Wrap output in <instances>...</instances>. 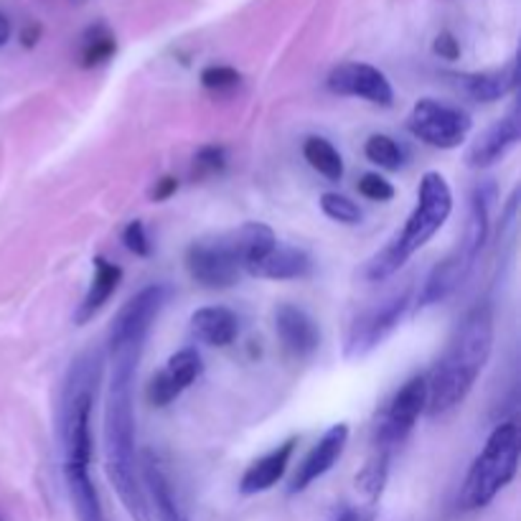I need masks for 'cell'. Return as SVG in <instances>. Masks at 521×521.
I'll use <instances>...</instances> for the list:
<instances>
[{"label":"cell","instance_id":"1","mask_svg":"<svg viewBox=\"0 0 521 521\" xmlns=\"http://www.w3.org/2000/svg\"><path fill=\"white\" fill-rule=\"evenodd\" d=\"M171 300L165 282H153L120 308L107 333L110 351V382L105 399V468L132 521H155L146 489L140 481V466L135 458V412L132 384L138 364L146 351L147 333Z\"/></svg>","mask_w":521,"mask_h":521},{"label":"cell","instance_id":"2","mask_svg":"<svg viewBox=\"0 0 521 521\" xmlns=\"http://www.w3.org/2000/svg\"><path fill=\"white\" fill-rule=\"evenodd\" d=\"M496 339L493 306L478 303L458 324L445 354L427 376V415L440 417L463 405L489 364Z\"/></svg>","mask_w":521,"mask_h":521},{"label":"cell","instance_id":"3","mask_svg":"<svg viewBox=\"0 0 521 521\" xmlns=\"http://www.w3.org/2000/svg\"><path fill=\"white\" fill-rule=\"evenodd\" d=\"M450 212H453V191L448 181L438 171H427L420 181L417 204L409 214L408 224L390 245L372 257V262L366 265V277L387 280L394 275L417 249H423L440 229L445 227Z\"/></svg>","mask_w":521,"mask_h":521},{"label":"cell","instance_id":"4","mask_svg":"<svg viewBox=\"0 0 521 521\" xmlns=\"http://www.w3.org/2000/svg\"><path fill=\"white\" fill-rule=\"evenodd\" d=\"M102 354L87 351L71 361L59 402V438L64 450V466L89 468L92 463V408L97 397Z\"/></svg>","mask_w":521,"mask_h":521},{"label":"cell","instance_id":"5","mask_svg":"<svg viewBox=\"0 0 521 521\" xmlns=\"http://www.w3.org/2000/svg\"><path fill=\"white\" fill-rule=\"evenodd\" d=\"M521 440L517 423H501L493 427L483 450L473 460L471 471L463 481L458 504L466 511L489 506L499 491H504L519 471Z\"/></svg>","mask_w":521,"mask_h":521},{"label":"cell","instance_id":"6","mask_svg":"<svg viewBox=\"0 0 521 521\" xmlns=\"http://www.w3.org/2000/svg\"><path fill=\"white\" fill-rule=\"evenodd\" d=\"M186 270L194 282L206 290L231 288L242 275V262L231 239V231L196 239L186 249Z\"/></svg>","mask_w":521,"mask_h":521},{"label":"cell","instance_id":"7","mask_svg":"<svg viewBox=\"0 0 521 521\" xmlns=\"http://www.w3.org/2000/svg\"><path fill=\"white\" fill-rule=\"evenodd\" d=\"M473 128L471 114L438 99H420L408 114V130L440 150L463 146Z\"/></svg>","mask_w":521,"mask_h":521},{"label":"cell","instance_id":"8","mask_svg":"<svg viewBox=\"0 0 521 521\" xmlns=\"http://www.w3.org/2000/svg\"><path fill=\"white\" fill-rule=\"evenodd\" d=\"M409 303H412L409 290H402V293L391 295L387 300L366 308L364 313H358L357 321L349 328V336H346V346H343L346 358H361L372 354L376 346L402 324V318L408 315Z\"/></svg>","mask_w":521,"mask_h":521},{"label":"cell","instance_id":"9","mask_svg":"<svg viewBox=\"0 0 521 521\" xmlns=\"http://www.w3.org/2000/svg\"><path fill=\"white\" fill-rule=\"evenodd\" d=\"M427 409V376H412L399 391L391 397L390 408L384 412V420L379 423V445L384 450H394L399 442H405L415 430L417 420Z\"/></svg>","mask_w":521,"mask_h":521},{"label":"cell","instance_id":"10","mask_svg":"<svg viewBox=\"0 0 521 521\" xmlns=\"http://www.w3.org/2000/svg\"><path fill=\"white\" fill-rule=\"evenodd\" d=\"M328 89L341 97H358L379 105V107H391L394 105V89L384 71H379L372 64H358V62H346L331 69L328 74Z\"/></svg>","mask_w":521,"mask_h":521},{"label":"cell","instance_id":"11","mask_svg":"<svg viewBox=\"0 0 521 521\" xmlns=\"http://www.w3.org/2000/svg\"><path fill=\"white\" fill-rule=\"evenodd\" d=\"M201 374H204V358H201V354L196 349H191V346L181 349V351H176L173 357L165 361L164 369L150 379V387H147L150 405L153 408L171 405Z\"/></svg>","mask_w":521,"mask_h":521},{"label":"cell","instance_id":"12","mask_svg":"<svg viewBox=\"0 0 521 521\" xmlns=\"http://www.w3.org/2000/svg\"><path fill=\"white\" fill-rule=\"evenodd\" d=\"M349 442V424L336 423L328 427L326 433L321 435V440L310 448V453L303 458V463L298 466L293 481L288 486V493H303V491L313 486L318 478H324L343 456Z\"/></svg>","mask_w":521,"mask_h":521},{"label":"cell","instance_id":"13","mask_svg":"<svg viewBox=\"0 0 521 521\" xmlns=\"http://www.w3.org/2000/svg\"><path fill=\"white\" fill-rule=\"evenodd\" d=\"M521 140V120L519 110L514 107L511 113L504 114L501 120H496L491 128L481 132L473 146L468 147L466 164L471 168H491L496 165L501 158H506V153L517 146Z\"/></svg>","mask_w":521,"mask_h":521},{"label":"cell","instance_id":"14","mask_svg":"<svg viewBox=\"0 0 521 521\" xmlns=\"http://www.w3.org/2000/svg\"><path fill=\"white\" fill-rule=\"evenodd\" d=\"M275 333L288 354L306 358L321 346V328L303 308L282 303L275 308Z\"/></svg>","mask_w":521,"mask_h":521},{"label":"cell","instance_id":"15","mask_svg":"<svg viewBox=\"0 0 521 521\" xmlns=\"http://www.w3.org/2000/svg\"><path fill=\"white\" fill-rule=\"evenodd\" d=\"M491 204H493V186H478L471 196V212H468V227H466L463 245L458 247V252L453 255L460 262V267L466 270V275L473 270V265L489 239Z\"/></svg>","mask_w":521,"mask_h":521},{"label":"cell","instance_id":"16","mask_svg":"<svg viewBox=\"0 0 521 521\" xmlns=\"http://www.w3.org/2000/svg\"><path fill=\"white\" fill-rule=\"evenodd\" d=\"M138 466H140V481H143L153 517L158 521H189L186 511L181 508L179 499H176V491L171 486V478L165 475L161 463L150 453H146Z\"/></svg>","mask_w":521,"mask_h":521},{"label":"cell","instance_id":"17","mask_svg":"<svg viewBox=\"0 0 521 521\" xmlns=\"http://www.w3.org/2000/svg\"><path fill=\"white\" fill-rule=\"evenodd\" d=\"M295 445H298V438H288L285 442H280L277 448H273L270 453H265L262 458H257L239 478V493L242 496H257V493H265L275 486L277 481L285 475L288 466H290V458L295 453Z\"/></svg>","mask_w":521,"mask_h":521},{"label":"cell","instance_id":"18","mask_svg":"<svg viewBox=\"0 0 521 521\" xmlns=\"http://www.w3.org/2000/svg\"><path fill=\"white\" fill-rule=\"evenodd\" d=\"M310 270H313V260L306 249L275 245L270 255L249 265L245 273L249 277H260V280H300V277H308Z\"/></svg>","mask_w":521,"mask_h":521},{"label":"cell","instance_id":"19","mask_svg":"<svg viewBox=\"0 0 521 521\" xmlns=\"http://www.w3.org/2000/svg\"><path fill=\"white\" fill-rule=\"evenodd\" d=\"M120 280H122V267L120 265L105 260V257H95V277L87 288V295L80 303V308L74 310V324L77 326H87L99 310L110 303Z\"/></svg>","mask_w":521,"mask_h":521},{"label":"cell","instance_id":"20","mask_svg":"<svg viewBox=\"0 0 521 521\" xmlns=\"http://www.w3.org/2000/svg\"><path fill=\"white\" fill-rule=\"evenodd\" d=\"M191 336L206 346L224 349L239 336V318L224 306H209L191 313Z\"/></svg>","mask_w":521,"mask_h":521},{"label":"cell","instance_id":"21","mask_svg":"<svg viewBox=\"0 0 521 521\" xmlns=\"http://www.w3.org/2000/svg\"><path fill=\"white\" fill-rule=\"evenodd\" d=\"M463 92L475 102H499L508 92L517 89L519 84V64L517 59L508 62L501 69H491V71H478V74H463L458 77Z\"/></svg>","mask_w":521,"mask_h":521},{"label":"cell","instance_id":"22","mask_svg":"<svg viewBox=\"0 0 521 521\" xmlns=\"http://www.w3.org/2000/svg\"><path fill=\"white\" fill-rule=\"evenodd\" d=\"M64 478L71 504L77 511L80 521H107L105 519V508L99 501V493L92 483L89 468H80V466H64Z\"/></svg>","mask_w":521,"mask_h":521},{"label":"cell","instance_id":"23","mask_svg":"<svg viewBox=\"0 0 521 521\" xmlns=\"http://www.w3.org/2000/svg\"><path fill=\"white\" fill-rule=\"evenodd\" d=\"M303 158L308 161L313 171H318L324 179L328 181H341L343 179V158L341 153L336 150V146L326 140V138H318L313 135L303 143Z\"/></svg>","mask_w":521,"mask_h":521},{"label":"cell","instance_id":"24","mask_svg":"<svg viewBox=\"0 0 521 521\" xmlns=\"http://www.w3.org/2000/svg\"><path fill=\"white\" fill-rule=\"evenodd\" d=\"M390 453L384 448H376L374 456L364 463V468L357 473V489L361 496H366L369 501H376L382 496V491L387 486V475H390Z\"/></svg>","mask_w":521,"mask_h":521},{"label":"cell","instance_id":"25","mask_svg":"<svg viewBox=\"0 0 521 521\" xmlns=\"http://www.w3.org/2000/svg\"><path fill=\"white\" fill-rule=\"evenodd\" d=\"M364 155L374 165L387 168V171H399L402 165L408 164V150L399 146L394 138L382 135V132H376L364 143Z\"/></svg>","mask_w":521,"mask_h":521},{"label":"cell","instance_id":"26","mask_svg":"<svg viewBox=\"0 0 521 521\" xmlns=\"http://www.w3.org/2000/svg\"><path fill=\"white\" fill-rule=\"evenodd\" d=\"M321 209H324L328 219L346 224V227L361 224V219H364V212L358 209L357 201H351L349 196L336 194V191H326L321 196Z\"/></svg>","mask_w":521,"mask_h":521},{"label":"cell","instance_id":"27","mask_svg":"<svg viewBox=\"0 0 521 521\" xmlns=\"http://www.w3.org/2000/svg\"><path fill=\"white\" fill-rule=\"evenodd\" d=\"M114 51H117V44H114L113 36L105 31H97L95 36H89L87 44H84L82 66L84 69H92V66L105 64V62L113 59Z\"/></svg>","mask_w":521,"mask_h":521},{"label":"cell","instance_id":"28","mask_svg":"<svg viewBox=\"0 0 521 521\" xmlns=\"http://www.w3.org/2000/svg\"><path fill=\"white\" fill-rule=\"evenodd\" d=\"M227 168V150L222 146L201 147L194 155V176L196 179H209L219 176Z\"/></svg>","mask_w":521,"mask_h":521},{"label":"cell","instance_id":"29","mask_svg":"<svg viewBox=\"0 0 521 521\" xmlns=\"http://www.w3.org/2000/svg\"><path fill=\"white\" fill-rule=\"evenodd\" d=\"M201 84L212 92H224V89H234L239 84V71L224 64L206 66L201 71Z\"/></svg>","mask_w":521,"mask_h":521},{"label":"cell","instance_id":"30","mask_svg":"<svg viewBox=\"0 0 521 521\" xmlns=\"http://www.w3.org/2000/svg\"><path fill=\"white\" fill-rule=\"evenodd\" d=\"M358 194L364 196V198H369V201L387 204V201L394 198L397 191H394V186L384 176H379V173H364L361 181H358Z\"/></svg>","mask_w":521,"mask_h":521},{"label":"cell","instance_id":"31","mask_svg":"<svg viewBox=\"0 0 521 521\" xmlns=\"http://www.w3.org/2000/svg\"><path fill=\"white\" fill-rule=\"evenodd\" d=\"M122 242H125V247L130 249L135 257H147V255L153 252V245H150L146 224H143L140 219H135V222H130V224L125 227V231H122Z\"/></svg>","mask_w":521,"mask_h":521},{"label":"cell","instance_id":"32","mask_svg":"<svg viewBox=\"0 0 521 521\" xmlns=\"http://www.w3.org/2000/svg\"><path fill=\"white\" fill-rule=\"evenodd\" d=\"M433 51L438 54L440 59L456 62L458 56H460V44H458V38L453 33L442 31L438 33V38H435V44H433Z\"/></svg>","mask_w":521,"mask_h":521},{"label":"cell","instance_id":"33","mask_svg":"<svg viewBox=\"0 0 521 521\" xmlns=\"http://www.w3.org/2000/svg\"><path fill=\"white\" fill-rule=\"evenodd\" d=\"M176 191H179V181L173 179V176H164L161 181H155V186L150 191V198L153 201H165V198H171Z\"/></svg>","mask_w":521,"mask_h":521},{"label":"cell","instance_id":"34","mask_svg":"<svg viewBox=\"0 0 521 521\" xmlns=\"http://www.w3.org/2000/svg\"><path fill=\"white\" fill-rule=\"evenodd\" d=\"M38 41H41V23H29V26H23V31H21V44H23V49H33Z\"/></svg>","mask_w":521,"mask_h":521},{"label":"cell","instance_id":"35","mask_svg":"<svg viewBox=\"0 0 521 521\" xmlns=\"http://www.w3.org/2000/svg\"><path fill=\"white\" fill-rule=\"evenodd\" d=\"M336 521H374V514L372 511H364V508H349Z\"/></svg>","mask_w":521,"mask_h":521},{"label":"cell","instance_id":"36","mask_svg":"<svg viewBox=\"0 0 521 521\" xmlns=\"http://www.w3.org/2000/svg\"><path fill=\"white\" fill-rule=\"evenodd\" d=\"M11 38V21L5 18V13H0V46H5Z\"/></svg>","mask_w":521,"mask_h":521}]
</instances>
